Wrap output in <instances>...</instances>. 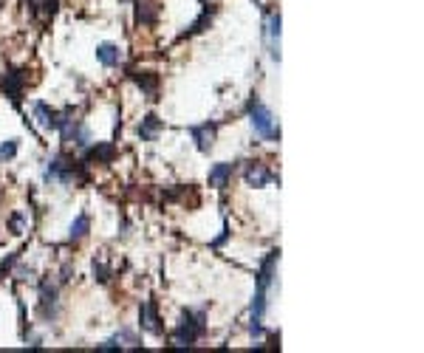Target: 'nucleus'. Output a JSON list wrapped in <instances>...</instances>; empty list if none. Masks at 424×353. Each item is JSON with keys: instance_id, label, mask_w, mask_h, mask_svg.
<instances>
[{"instance_id": "1a4fd4ad", "label": "nucleus", "mask_w": 424, "mask_h": 353, "mask_svg": "<svg viewBox=\"0 0 424 353\" xmlns=\"http://www.w3.org/2000/svg\"><path fill=\"white\" fill-rule=\"evenodd\" d=\"M113 156H116V147H113V142H102V145H88L85 147V161H97V164H111L113 161Z\"/></svg>"}, {"instance_id": "7ed1b4c3", "label": "nucleus", "mask_w": 424, "mask_h": 353, "mask_svg": "<svg viewBox=\"0 0 424 353\" xmlns=\"http://www.w3.org/2000/svg\"><path fill=\"white\" fill-rule=\"evenodd\" d=\"M82 175V161H74L71 156H54L46 167V181H60L65 187H71L76 179Z\"/></svg>"}, {"instance_id": "6e6552de", "label": "nucleus", "mask_w": 424, "mask_h": 353, "mask_svg": "<svg viewBox=\"0 0 424 353\" xmlns=\"http://www.w3.org/2000/svg\"><path fill=\"white\" fill-rule=\"evenodd\" d=\"M3 94L15 102V105H20V97H23V88H26V76H23V71H9V74H3Z\"/></svg>"}, {"instance_id": "aec40b11", "label": "nucleus", "mask_w": 424, "mask_h": 353, "mask_svg": "<svg viewBox=\"0 0 424 353\" xmlns=\"http://www.w3.org/2000/svg\"><path fill=\"white\" fill-rule=\"evenodd\" d=\"M31 274H34V272H31V269H26V266H23V269H17V274H15V277H17V280H28V277H31Z\"/></svg>"}, {"instance_id": "423d86ee", "label": "nucleus", "mask_w": 424, "mask_h": 353, "mask_svg": "<svg viewBox=\"0 0 424 353\" xmlns=\"http://www.w3.org/2000/svg\"><path fill=\"white\" fill-rule=\"evenodd\" d=\"M139 325H142V331H147L153 336H164V325H161V317H158V305L153 299H147V302L139 305Z\"/></svg>"}, {"instance_id": "f03ea898", "label": "nucleus", "mask_w": 424, "mask_h": 353, "mask_svg": "<svg viewBox=\"0 0 424 353\" xmlns=\"http://www.w3.org/2000/svg\"><path fill=\"white\" fill-rule=\"evenodd\" d=\"M246 113H249V122H252V130L258 133L261 139L266 142H280V124L275 119V113L258 99V97H252L246 102Z\"/></svg>"}, {"instance_id": "2eb2a0df", "label": "nucleus", "mask_w": 424, "mask_h": 353, "mask_svg": "<svg viewBox=\"0 0 424 353\" xmlns=\"http://www.w3.org/2000/svg\"><path fill=\"white\" fill-rule=\"evenodd\" d=\"M26 3H28V6H31L37 15H51L57 0H26Z\"/></svg>"}, {"instance_id": "9d476101", "label": "nucleus", "mask_w": 424, "mask_h": 353, "mask_svg": "<svg viewBox=\"0 0 424 353\" xmlns=\"http://www.w3.org/2000/svg\"><path fill=\"white\" fill-rule=\"evenodd\" d=\"M97 60L105 68H119L122 65V49L116 46V42H99L97 46Z\"/></svg>"}, {"instance_id": "f3484780", "label": "nucleus", "mask_w": 424, "mask_h": 353, "mask_svg": "<svg viewBox=\"0 0 424 353\" xmlns=\"http://www.w3.org/2000/svg\"><path fill=\"white\" fill-rule=\"evenodd\" d=\"M23 229H26V215H23V212H15V215L9 217V232H12V235H23Z\"/></svg>"}, {"instance_id": "4be33fe9", "label": "nucleus", "mask_w": 424, "mask_h": 353, "mask_svg": "<svg viewBox=\"0 0 424 353\" xmlns=\"http://www.w3.org/2000/svg\"><path fill=\"white\" fill-rule=\"evenodd\" d=\"M201 3H215V0H201Z\"/></svg>"}, {"instance_id": "ddd939ff", "label": "nucleus", "mask_w": 424, "mask_h": 353, "mask_svg": "<svg viewBox=\"0 0 424 353\" xmlns=\"http://www.w3.org/2000/svg\"><path fill=\"white\" fill-rule=\"evenodd\" d=\"M133 79H136V85L142 88L150 99H156V94H158V74H153V71H133Z\"/></svg>"}, {"instance_id": "f8f14e48", "label": "nucleus", "mask_w": 424, "mask_h": 353, "mask_svg": "<svg viewBox=\"0 0 424 353\" xmlns=\"http://www.w3.org/2000/svg\"><path fill=\"white\" fill-rule=\"evenodd\" d=\"M31 113H34V122L42 127V130H54V116L57 110L46 102H31Z\"/></svg>"}, {"instance_id": "9b49d317", "label": "nucleus", "mask_w": 424, "mask_h": 353, "mask_svg": "<svg viewBox=\"0 0 424 353\" xmlns=\"http://www.w3.org/2000/svg\"><path fill=\"white\" fill-rule=\"evenodd\" d=\"M164 130V122L156 116V113H147L142 122H139V139L142 142H153L158 133Z\"/></svg>"}, {"instance_id": "412c9836", "label": "nucleus", "mask_w": 424, "mask_h": 353, "mask_svg": "<svg viewBox=\"0 0 424 353\" xmlns=\"http://www.w3.org/2000/svg\"><path fill=\"white\" fill-rule=\"evenodd\" d=\"M60 274H63L60 280H63V283H68V280H71V274H74V269H71V266H63V272H60Z\"/></svg>"}, {"instance_id": "a211bd4d", "label": "nucleus", "mask_w": 424, "mask_h": 353, "mask_svg": "<svg viewBox=\"0 0 424 353\" xmlns=\"http://www.w3.org/2000/svg\"><path fill=\"white\" fill-rule=\"evenodd\" d=\"M91 272H94V280H99V283H108L111 280V269L105 266L102 260H94V269Z\"/></svg>"}, {"instance_id": "0eeeda50", "label": "nucleus", "mask_w": 424, "mask_h": 353, "mask_svg": "<svg viewBox=\"0 0 424 353\" xmlns=\"http://www.w3.org/2000/svg\"><path fill=\"white\" fill-rule=\"evenodd\" d=\"M232 175H235V164L218 161V164H212V170H209V175H206V181H209V187H215V190H227L229 181H232Z\"/></svg>"}, {"instance_id": "dca6fc26", "label": "nucleus", "mask_w": 424, "mask_h": 353, "mask_svg": "<svg viewBox=\"0 0 424 353\" xmlns=\"http://www.w3.org/2000/svg\"><path fill=\"white\" fill-rule=\"evenodd\" d=\"M17 156V139H6L0 145V161H12Z\"/></svg>"}, {"instance_id": "20e7f679", "label": "nucleus", "mask_w": 424, "mask_h": 353, "mask_svg": "<svg viewBox=\"0 0 424 353\" xmlns=\"http://www.w3.org/2000/svg\"><path fill=\"white\" fill-rule=\"evenodd\" d=\"M190 139L195 142V147L201 153H209L215 147V139H218V124L215 122H201V124H193L190 127Z\"/></svg>"}, {"instance_id": "4468645a", "label": "nucleus", "mask_w": 424, "mask_h": 353, "mask_svg": "<svg viewBox=\"0 0 424 353\" xmlns=\"http://www.w3.org/2000/svg\"><path fill=\"white\" fill-rule=\"evenodd\" d=\"M88 232H91V215H88V212H79V215L74 217L71 229H68V238H71V240H82Z\"/></svg>"}, {"instance_id": "39448f33", "label": "nucleus", "mask_w": 424, "mask_h": 353, "mask_svg": "<svg viewBox=\"0 0 424 353\" xmlns=\"http://www.w3.org/2000/svg\"><path fill=\"white\" fill-rule=\"evenodd\" d=\"M243 181H246V187H252V190H261V187H266L269 181H277V179H275V172H272L263 161H249V164L243 167Z\"/></svg>"}, {"instance_id": "6ab92c4d", "label": "nucleus", "mask_w": 424, "mask_h": 353, "mask_svg": "<svg viewBox=\"0 0 424 353\" xmlns=\"http://www.w3.org/2000/svg\"><path fill=\"white\" fill-rule=\"evenodd\" d=\"M227 238H229V229L224 227V229H221V235H218L215 240H212V249H218V246H224V243H227Z\"/></svg>"}, {"instance_id": "f257e3e1", "label": "nucleus", "mask_w": 424, "mask_h": 353, "mask_svg": "<svg viewBox=\"0 0 424 353\" xmlns=\"http://www.w3.org/2000/svg\"><path fill=\"white\" fill-rule=\"evenodd\" d=\"M206 336V314L201 308H184L181 311V320L173 331V342L176 347H187V345H195Z\"/></svg>"}]
</instances>
